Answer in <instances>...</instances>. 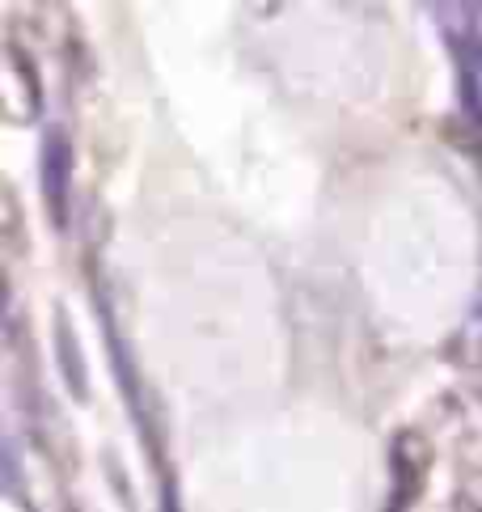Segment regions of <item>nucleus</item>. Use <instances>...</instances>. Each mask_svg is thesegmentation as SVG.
<instances>
[{
    "label": "nucleus",
    "instance_id": "obj_4",
    "mask_svg": "<svg viewBox=\"0 0 482 512\" xmlns=\"http://www.w3.org/2000/svg\"><path fill=\"white\" fill-rule=\"evenodd\" d=\"M55 343H60V369L68 377V386L77 398H85V386H89V377H85V360H81V347H77V335H72V326L60 318V326H55Z\"/></svg>",
    "mask_w": 482,
    "mask_h": 512
},
{
    "label": "nucleus",
    "instance_id": "obj_1",
    "mask_svg": "<svg viewBox=\"0 0 482 512\" xmlns=\"http://www.w3.org/2000/svg\"><path fill=\"white\" fill-rule=\"evenodd\" d=\"M436 462L432 441L419 428H402L389 441V470H385V512H411L428 487Z\"/></svg>",
    "mask_w": 482,
    "mask_h": 512
},
{
    "label": "nucleus",
    "instance_id": "obj_3",
    "mask_svg": "<svg viewBox=\"0 0 482 512\" xmlns=\"http://www.w3.org/2000/svg\"><path fill=\"white\" fill-rule=\"evenodd\" d=\"M39 182H43V204L47 216L64 229L68 221V195H72V144L60 127L43 136V157H39Z\"/></svg>",
    "mask_w": 482,
    "mask_h": 512
},
{
    "label": "nucleus",
    "instance_id": "obj_2",
    "mask_svg": "<svg viewBox=\"0 0 482 512\" xmlns=\"http://www.w3.org/2000/svg\"><path fill=\"white\" fill-rule=\"evenodd\" d=\"M0 111H5L9 123H34L43 115L39 68L17 43H9L5 56H0Z\"/></svg>",
    "mask_w": 482,
    "mask_h": 512
}]
</instances>
